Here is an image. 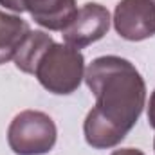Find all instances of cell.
Masks as SVG:
<instances>
[{
  "label": "cell",
  "mask_w": 155,
  "mask_h": 155,
  "mask_svg": "<svg viewBox=\"0 0 155 155\" xmlns=\"http://www.w3.org/2000/svg\"><path fill=\"white\" fill-rule=\"evenodd\" d=\"M85 83L96 97L83 121V135L94 150H110L123 143L146 105V83L137 67L116 54L92 60Z\"/></svg>",
  "instance_id": "cell-1"
},
{
  "label": "cell",
  "mask_w": 155,
  "mask_h": 155,
  "mask_svg": "<svg viewBox=\"0 0 155 155\" xmlns=\"http://www.w3.org/2000/svg\"><path fill=\"white\" fill-rule=\"evenodd\" d=\"M85 56L79 49L52 41L36 58L33 76L47 92L69 96L76 92L85 79Z\"/></svg>",
  "instance_id": "cell-2"
},
{
  "label": "cell",
  "mask_w": 155,
  "mask_h": 155,
  "mask_svg": "<svg viewBox=\"0 0 155 155\" xmlns=\"http://www.w3.org/2000/svg\"><path fill=\"white\" fill-rule=\"evenodd\" d=\"M58 139L52 117L40 110H22L7 126V144L15 155H45Z\"/></svg>",
  "instance_id": "cell-3"
},
{
  "label": "cell",
  "mask_w": 155,
  "mask_h": 155,
  "mask_svg": "<svg viewBox=\"0 0 155 155\" xmlns=\"http://www.w3.org/2000/svg\"><path fill=\"white\" fill-rule=\"evenodd\" d=\"M110 24V11L105 5L97 2H87L78 7L69 25L61 31V36L67 45L74 49H85L103 38L108 33Z\"/></svg>",
  "instance_id": "cell-4"
},
{
  "label": "cell",
  "mask_w": 155,
  "mask_h": 155,
  "mask_svg": "<svg viewBox=\"0 0 155 155\" xmlns=\"http://www.w3.org/2000/svg\"><path fill=\"white\" fill-rule=\"evenodd\" d=\"M116 33L126 41H143L155 36L153 0H119L112 18Z\"/></svg>",
  "instance_id": "cell-5"
},
{
  "label": "cell",
  "mask_w": 155,
  "mask_h": 155,
  "mask_svg": "<svg viewBox=\"0 0 155 155\" xmlns=\"http://www.w3.org/2000/svg\"><path fill=\"white\" fill-rule=\"evenodd\" d=\"M0 5L13 13H29L40 27L60 33L78 11L76 0H0Z\"/></svg>",
  "instance_id": "cell-6"
},
{
  "label": "cell",
  "mask_w": 155,
  "mask_h": 155,
  "mask_svg": "<svg viewBox=\"0 0 155 155\" xmlns=\"http://www.w3.org/2000/svg\"><path fill=\"white\" fill-rule=\"evenodd\" d=\"M29 31H31L29 24L20 16L4 11L0 13V65L15 60Z\"/></svg>",
  "instance_id": "cell-7"
},
{
  "label": "cell",
  "mask_w": 155,
  "mask_h": 155,
  "mask_svg": "<svg viewBox=\"0 0 155 155\" xmlns=\"http://www.w3.org/2000/svg\"><path fill=\"white\" fill-rule=\"evenodd\" d=\"M52 41H54L52 36L47 35L45 31H33L31 29L27 33V36L24 38L16 56H15V60H13L16 69L25 72V74H33V67H35L36 58L41 54V51Z\"/></svg>",
  "instance_id": "cell-8"
},
{
  "label": "cell",
  "mask_w": 155,
  "mask_h": 155,
  "mask_svg": "<svg viewBox=\"0 0 155 155\" xmlns=\"http://www.w3.org/2000/svg\"><path fill=\"white\" fill-rule=\"evenodd\" d=\"M148 123L150 126L155 130V90L150 96V101H148Z\"/></svg>",
  "instance_id": "cell-9"
},
{
  "label": "cell",
  "mask_w": 155,
  "mask_h": 155,
  "mask_svg": "<svg viewBox=\"0 0 155 155\" xmlns=\"http://www.w3.org/2000/svg\"><path fill=\"white\" fill-rule=\"evenodd\" d=\"M110 155H146V153L139 148H119V150H114Z\"/></svg>",
  "instance_id": "cell-10"
},
{
  "label": "cell",
  "mask_w": 155,
  "mask_h": 155,
  "mask_svg": "<svg viewBox=\"0 0 155 155\" xmlns=\"http://www.w3.org/2000/svg\"><path fill=\"white\" fill-rule=\"evenodd\" d=\"M153 152H155V139H153Z\"/></svg>",
  "instance_id": "cell-11"
},
{
  "label": "cell",
  "mask_w": 155,
  "mask_h": 155,
  "mask_svg": "<svg viewBox=\"0 0 155 155\" xmlns=\"http://www.w3.org/2000/svg\"><path fill=\"white\" fill-rule=\"evenodd\" d=\"M0 13H2V11H0Z\"/></svg>",
  "instance_id": "cell-12"
},
{
  "label": "cell",
  "mask_w": 155,
  "mask_h": 155,
  "mask_svg": "<svg viewBox=\"0 0 155 155\" xmlns=\"http://www.w3.org/2000/svg\"><path fill=\"white\" fill-rule=\"evenodd\" d=\"M153 2H155V0H153Z\"/></svg>",
  "instance_id": "cell-13"
}]
</instances>
